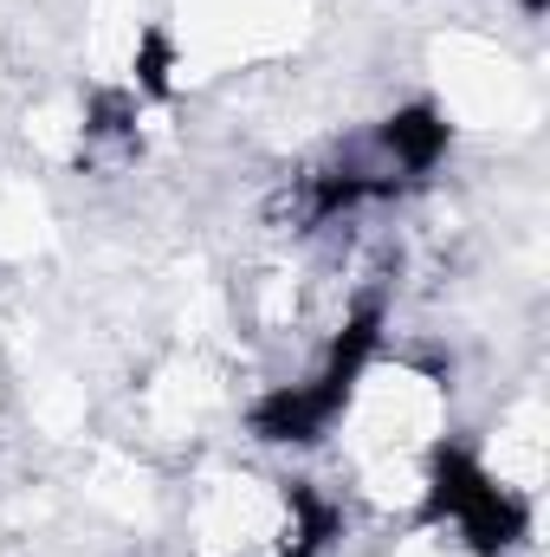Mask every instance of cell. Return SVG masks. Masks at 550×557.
Instances as JSON below:
<instances>
[{
    "label": "cell",
    "instance_id": "52a82bcc",
    "mask_svg": "<svg viewBox=\"0 0 550 557\" xmlns=\"http://www.w3.org/2000/svg\"><path fill=\"white\" fill-rule=\"evenodd\" d=\"M518 7H525V13H545L550 0H518Z\"/></svg>",
    "mask_w": 550,
    "mask_h": 557
},
{
    "label": "cell",
    "instance_id": "6da1fadb",
    "mask_svg": "<svg viewBox=\"0 0 550 557\" xmlns=\"http://www.w3.org/2000/svg\"><path fill=\"white\" fill-rule=\"evenodd\" d=\"M376 337H383V305L370 298V305H357V318L343 324V337L330 344V357H324L317 376L285 383V389H273V396L253 403V434H260V441H278V447L317 441L330 421L343 416V403L357 396V383H363V370H370V357H376Z\"/></svg>",
    "mask_w": 550,
    "mask_h": 557
},
{
    "label": "cell",
    "instance_id": "8992f818",
    "mask_svg": "<svg viewBox=\"0 0 550 557\" xmlns=\"http://www.w3.org/2000/svg\"><path fill=\"white\" fill-rule=\"evenodd\" d=\"M168 65H175V59H168V39H162V33H142V46H137V85L149 91V98H162V91H168Z\"/></svg>",
    "mask_w": 550,
    "mask_h": 557
},
{
    "label": "cell",
    "instance_id": "7a4b0ae2",
    "mask_svg": "<svg viewBox=\"0 0 550 557\" xmlns=\"http://www.w3.org/2000/svg\"><path fill=\"white\" fill-rule=\"evenodd\" d=\"M427 519H453L460 539L479 557H499L525 539V499H512L505 486H492V473L473 454H460V447H440L434 454Z\"/></svg>",
    "mask_w": 550,
    "mask_h": 557
},
{
    "label": "cell",
    "instance_id": "5b68a950",
    "mask_svg": "<svg viewBox=\"0 0 550 557\" xmlns=\"http://www.w3.org/2000/svg\"><path fill=\"white\" fill-rule=\"evenodd\" d=\"M91 137H137V91H98L91 98Z\"/></svg>",
    "mask_w": 550,
    "mask_h": 557
},
{
    "label": "cell",
    "instance_id": "3957f363",
    "mask_svg": "<svg viewBox=\"0 0 550 557\" xmlns=\"http://www.w3.org/2000/svg\"><path fill=\"white\" fill-rule=\"evenodd\" d=\"M376 143H383V156H389V175L414 182V175H427V169L447 156V117H440L434 104H409V111L383 117Z\"/></svg>",
    "mask_w": 550,
    "mask_h": 557
},
{
    "label": "cell",
    "instance_id": "277c9868",
    "mask_svg": "<svg viewBox=\"0 0 550 557\" xmlns=\"http://www.w3.org/2000/svg\"><path fill=\"white\" fill-rule=\"evenodd\" d=\"M343 532V512L337 499H324L311 480H291L285 486V557H324Z\"/></svg>",
    "mask_w": 550,
    "mask_h": 557
}]
</instances>
